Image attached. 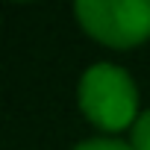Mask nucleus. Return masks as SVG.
<instances>
[{"mask_svg": "<svg viewBox=\"0 0 150 150\" xmlns=\"http://www.w3.org/2000/svg\"><path fill=\"white\" fill-rule=\"evenodd\" d=\"M80 109L91 124L100 129L118 132L129 124H135V86L129 80V74L115 68V65H94L83 74L80 83Z\"/></svg>", "mask_w": 150, "mask_h": 150, "instance_id": "nucleus-1", "label": "nucleus"}, {"mask_svg": "<svg viewBox=\"0 0 150 150\" xmlns=\"http://www.w3.org/2000/svg\"><path fill=\"white\" fill-rule=\"evenodd\" d=\"M83 30L109 47H135L150 38V0H74Z\"/></svg>", "mask_w": 150, "mask_h": 150, "instance_id": "nucleus-2", "label": "nucleus"}, {"mask_svg": "<svg viewBox=\"0 0 150 150\" xmlns=\"http://www.w3.org/2000/svg\"><path fill=\"white\" fill-rule=\"evenodd\" d=\"M132 150H150V109L141 112V118L132 124Z\"/></svg>", "mask_w": 150, "mask_h": 150, "instance_id": "nucleus-3", "label": "nucleus"}, {"mask_svg": "<svg viewBox=\"0 0 150 150\" xmlns=\"http://www.w3.org/2000/svg\"><path fill=\"white\" fill-rule=\"evenodd\" d=\"M77 150H132V147H127V144H121V141H112V138H94V141L80 144Z\"/></svg>", "mask_w": 150, "mask_h": 150, "instance_id": "nucleus-4", "label": "nucleus"}]
</instances>
